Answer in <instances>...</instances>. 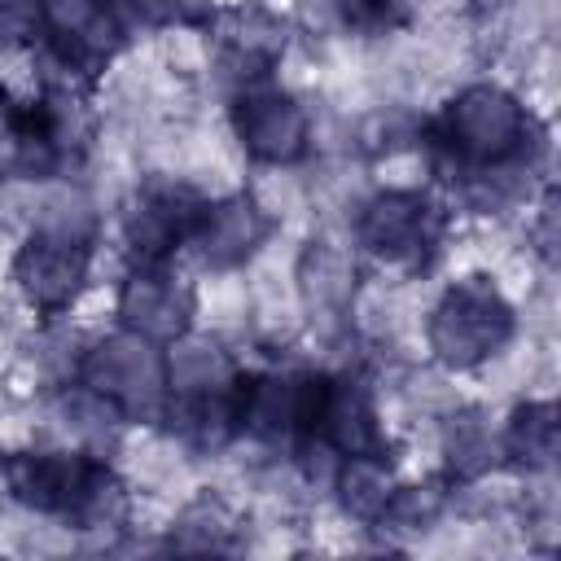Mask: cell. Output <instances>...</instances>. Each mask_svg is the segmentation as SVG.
I'll return each mask as SVG.
<instances>
[{
    "label": "cell",
    "mask_w": 561,
    "mask_h": 561,
    "mask_svg": "<svg viewBox=\"0 0 561 561\" xmlns=\"http://www.w3.org/2000/svg\"><path fill=\"white\" fill-rule=\"evenodd\" d=\"M434 131H438V149L460 171L500 167L513 158H530L539 149L530 110L522 105V96H513L500 83H465L447 101Z\"/></svg>",
    "instance_id": "cell-1"
},
{
    "label": "cell",
    "mask_w": 561,
    "mask_h": 561,
    "mask_svg": "<svg viewBox=\"0 0 561 561\" xmlns=\"http://www.w3.org/2000/svg\"><path fill=\"white\" fill-rule=\"evenodd\" d=\"M513 302L500 289L495 276H460L443 289V298L430 311L425 342L443 368H478L508 351L513 342Z\"/></svg>",
    "instance_id": "cell-2"
},
{
    "label": "cell",
    "mask_w": 561,
    "mask_h": 561,
    "mask_svg": "<svg viewBox=\"0 0 561 561\" xmlns=\"http://www.w3.org/2000/svg\"><path fill=\"white\" fill-rule=\"evenodd\" d=\"M79 386L101 394L118 408L123 421H149L167 412L171 386H167V351L131 329H118L101 337L79 359Z\"/></svg>",
    "instance_id": "cell-3"
},
{
    "label": "cell",
    "mask_w": 561,
    "mask_h": 561,
    "mask_svg": "<svg viewBox=\"0 0 561 561\" xmlns=\"http://www.w3.org/2000/svg\"><path fill=\"white\" fill-rule=\"evenodd\" d=\"M232 140L263 167H294L307 153L311 118L294 92L272 79H250L232 88Z\"/></svg>",
    "instance_id": "cell-4"
},
{
    "label": "cell",
    "mask_w": 561,
    "mask_h": 561,
    "mask_svg": "<svg viewBox=\"0 0 561 561\" xmlns=\"http://www.w3.org/2000/svg\"><path fill=\"white\" fill-rule=\"evenodd\" d=\"M206 210V193L180 175H153L136 184L123 210V245L136 267L162 263L180 241H193Z\"/></svg>",
    "instance_id": "cell-5"
},
{
    "label": "cell",
    "mask_w": 561,
    "mask_h": 561,
    "mask_svg": "<svg viewBox=\"0 0 561 561\" xmlns=\"http://www.w3.org/2000/svg\"><path fill=\"white\" fill-rule=\"evenodd\" d=\"M438 210L416 188H381L355 215V241L386 267L416 272L438 250Z\"/></svg>",
    "instance_id": "cell-6"
},
{
    "label": "cell",
    "mask_w": 561,
    "mask_h": 561,
    "mask_svg": "<svg viewBox=\"0 0 561 561\" xmlns=\"http://www.w3.org/2000/svg\"><path fill=\"white\" fill-rule=\"evenodd\" d=\"M324 377L316 373H259L237 381V434H250L254 443H289L307 438L316 425Z\"/></svg>",
    "instance_id": "cell-7"
},
{
    "label": "cell",
    "mask_w": 561,
    "mask_h": 561,
    "mask_svg": "<svg viewBox=\"0 0 561 561\" xmlns=\"http://www.w3.org/2000/svg\"><path fill=\"white\" fill-rule=\"evenodd\" d=\"M88 267H92V241L31 228V237L13 254V285L31 311L61 316L88 285Z\"/></svg>",
    "instance_id": "cell-8"
},
{
    "label": "cell",
    "mask_w": 561,
    "mask_h": 561,
    "mask_svg": "<svg viewBox=\"0 0 561 561\" xmlns=\"http://www.w3.org/2000/svg\"><path fill=\"white\" fill-rule=\"evenodd\" d=\"M193 311H197V294L184 276L167 272L162 263H149V267H136L127 280H123V294H118V316H123V329L149 337V342H175L188 333L193 324Z\"/></svg>",
    "instance_id": "cell-9"
},
{
    "label": "cell",
    "mask_w": 561,
    "mask_h": 561,
    "mask_svg": "<svg viewBox=\"0 0 561 561\" xmlns=\"http://www.w3.org/2000/svg\"><path fill=\"white\" fill-rule=\"evenodd\" d=\"M311 434L329 443L337 456H386V430H381L373 386L359 373L324 377Z\"/></svg>",
    "instance_id": "cell-10"
},
{
    "label": "cell",
    "mask_w": 561,
    "mask_h": 561,
    "mask_svg": "<svg viewBox=\"0 0 561 561\" xmlns=\"http://www.w3.org/2000/svg\"><path fill=\"white\" fill-rule=\"evenodd\" d=\"M88 465H92L88 451L26 447V451H13L4 460V486L22 508L48 513V517H66L75 495H79V486H83Z\"/></svg>",
    "instance_id": "cell-11"
},
{
    "label": "cell",
    "mask_w": 561,
    "mask_h": 561,
    "mask_svg": "<svg viewBox=\"0 0 561 561\" xmlns=\"http://www.w3.org/2000/svg\"><path fill=\"white\" fill-rule=\"evenodd\" d=\"M267 228H272V215H267L254 197L232 193V197L206 202L202 224H197V232H193V245H197V254L206 259V267L232 272V267H245V263L263 250Z\"/></svg>",
    "instance_id": "cell-12"
},
{
    "label": "cell",
    "mask_w": 561,
    "mask_h": 561,
    "mask_svg": "<svg viewBox=\"0 0 561 561\" xmlns=\"http://www.w3.org/2000/svg\"><path fill=\"white\" fill-rule=\"evenodd\" d=\"M355 259L342 241H311L294 267V289H298V302L302 311H311V320L320 324H337L355 311V298H359V285H355Z\"/></svg>",
    "instance_id": "cell-13"
},
{
    "label": "cell",
    "mask_w": 561,
    "mask_h": 561,
    "mask_svg": "<svg viewBox=\"0 0 561 561\" xmlns=\"http://www.w3.org/2000/svg\"><path fill=\"white\" fill-rule=\"evenodd\" d=\"M167 386H171V399L175 394H215V390L237 386V368L210 337L184 333L167 346Z\"/></svg>",
    "instance_id": "cell-14"
},
{
    "label": "cell",
    "mask_w": 561,
    "mask_h": 561,
    "mask_svg": "<svg viewBox=\"0 0 561 561\" xmlns=\"http://www.w3.org/2000/svg\"><path fill=\"white\" fill-rule=\"evenodd\" d=\"M557 408L548 399H526L513 408L500 451L522 469V473H548L557 465Z\"/></svg>",
    "instance_id": "cell-15"
},
{
    "label": "cell",
    "mask_w": 561,
    "mask_h": 561,
    "mask_svg": "<svg viewBox=\"0 0 561 561\" xmlns=\"http://www.w3.org/2000/svg\"><path fill=\"white\" fill-rule=\"evenodd\" d=\"M443 456L456 482H478L500 460V438L482 408H456L443 425Z\"/></svg>",
    "instance_id": "cell-16"
},
{
    "label": "cell",
    "mask_w": 561,
    "mask_h": 561,
    "mask_svg": "<svg viewBox=\"0 0 561 561\" xmlns=\"http://www.w3.org/2000/svg\"><path fill=\"white\" fill-rule=\"evenodd\" d=\"M394 473L386 465V456H342L337 469H333V491H337V504L346 517L364 522V526H377L390 495H394Z\"/></svg>",
    "instance_id": "cell-17"
},
{
    "label": "cell",
    "mask_w": 561,
    "mask_h": 561,
    "mask_svg": "<svg viewBox=\"0 0 561 561\" xmlns=\"http://www.w3.org/2000/svg\"><path fill=\"white\" fill-rule=\"evenodd\" d=\"M237 530H241V522H237L232 504L215 491H202L180 508V517L171 526V548H180V552H224V548H232Z\"/></svg>",
    "instance_id": "cell-18"
},
{
    "label": "cell",
    "mask_w": 561,
    "mask_h": 561,
    "mask_svg": "<svg viewBox=\"0 0 561 561\" xmlns=\"http://www.w3.org/2000/svg\"><path fill=\"white\" fill-rule=\"evenodd\" d=\"M443 513H447V491L438 482H412V486H394L377 526L394 530V535H421V530L438 526Z\"/></svg>",
    "instance_id": "cell-19"
},
{
    "label": "cell",
    "mask_w": 561,
    "mask_h": 561,
    "mask_svg": "<svg viewBox=\"0 0 561 561\" xmlns=\"http://www.w3.org/2000/svg\"><path fill=\"white\" fill-rule=\"evenodd\" d=\"M412 13H416V0H337V18L364 35L399 31L412 22Z\"/></svg>",
    "instance_id": "cell-20"
},
{
    "label": "cell",
    "mask_w": 561,
    "mask_h": 561,
    "mask_svg": "<svg viewBox=\"0 0 561 561\" xmlns=\"http://www.w3.org/2000/svg\"><path fill=\"white\" fill-rule=\"evenodd\" d=\"M44 35V0H0V39Z\"/></svg>",
    "instance_id": "cell-21"
}]
</instances>
